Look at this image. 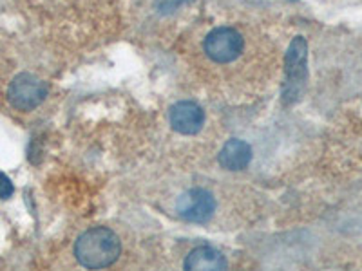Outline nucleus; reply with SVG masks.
Masks as SVG:
<instances>
[{
  "mask_svg": "<svg viewBox=\"0 0 362 271\" xmlns=\"http://www.w3.org/2000/svg\"><path fill=\"white\" fill-rule=\"evenodd\" d=\"M49 89L35 74L22 73L13 78L8 89V100L18 111H33L45 100Z\"/></svg>",
  "mask_w": 362,
  "mask_h": 271,
  "instance_id": "obj_3",
  "label": "nucleus"
},
{
  "mask_svg": "<svg viewBox=\"0 0 362 271\" xmlns=\"http://www.w3.org/2000/svg\"><path fill=\"white\" fill-rule=\"evenodd\" d=\"M176 210L185 221L206 222L216 210L214 195L205 188H192L177 199Z\"/></svg>",
  "mask_w": 362,
  "mask_h": 271,
  "instance_id": "obj_5",
  "label": "nucleus"
},
{
  "mask_svg": "<svg viewBox=\"0 0 362 271\" xmlns=\"http://www.w3.org/2000/svg\"><path fill=\"white\" fill-rule=\"evenodd\" d=\"M284 87L283 102L292 105L300 98L308 80V44L303 37H296L284 58Z\"/></svg>",
  "mask_w": 362,
  "mask_h": 271,
  "instance_id": "obj_2",
  "label": "nucleus"
},
{
  "mask_svg": "<svg viewBox=\"0 0 362 271\" xmlns=\"http://www.w3.org/2000/svg\"><path fill=\"white\" fill-rule=\"evenodd\" d=\"M252 161V148L243 140L226 141L219 152V163L226 170H243Z\"/></svg>",
  "mask_w": 362,
  "mask_h": 271,
  "instance_id": "obj_7",
  "label": "nucleus"
},
{
  "mask_svg": "<svg viewBox=\"0 0 362 271\" xmlns=\"http://www.w3.org/2000/svg\"><path fill=\"white\" fill-rule=\"evenodd\" d=\"M205 53L218 64L234 62L243 51V38L232 28H218L205 38Z\"/></svg>",
  "mask_w": 362,
  "mask_h": 271,
  "instance_id": "obj_4",
  "label": "nucleus"
},
{
  "mask_svg": "<svg viewBox=\"0 0 362 271\" xmlns=\"http://www.w3.org/2000/svg\"><path fill=\"white\" fill-rule=\"evenodd\" d=\"M185 270H226V259L212 246H199L189 253L185 260Z\"/></svg>",
  "mask_w": 362,
  "mask_h": 271,
  "instance_id": "obj_8",
  "label": "nucleus"
},
{
  "mask_svg": "<svg viewBox=\"0 0 362 271\" xmlns=\"http://www.w3.org/2000/svg\"><path fill=\"white\" fill-rule=\"evenodd\" d=\"M13 192H15V186H13L11 179L4 172H0V199H9Z\"/></svg>",
  "mask_w": 362,
  "mask_h": 271,
  "instance_id": "obj_9",
  "label": "nucleus"
},
{
  "mask_svg": "<svg viewBox=\"0 0 362 271\" xmlns=\"http://www.w3.org/2000/svg\"><path fill=\"white\" fill-rule=\"evenodd\" d=\"M169 119L174 131L192 136L202 131L205 124V112L196 102H177L170 107Z\"/></svg>",
  "mask_w": 362,
  "mask_h": 271,
  "instance_id": "obj_6",
  "label": "nucleus"
},
{
  "mask_svg": "<svg viewBox=\"0 0 362 271\" xmlns=\"http://www.w3.org/2000/svg\"><path fill=\"white\" fill-rule=\"evenodd\" d=\"M122 253V244L115 231L109 228H90L82 234L74 244V255L82 266L100 270L116 263Z\"/></svg>",
  "mask_w": 362,
  "mask_h": 271,
  "instance_id": "obj_1",
  "label": "nucleus"
}]
</instances>
